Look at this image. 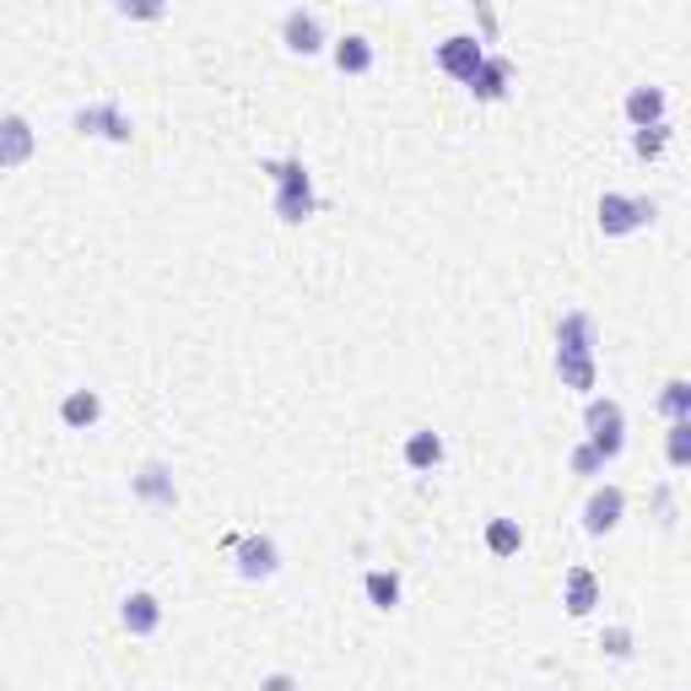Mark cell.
<instances>
[{
    "instance_id": "obj_24",
    "label": "cell",
    "mask_w": 691,
    "mask_h": 691,
    "mask_svg": "<svg viewBox=\"0 0 691 691\" xmlns=\"http://www.w3.org/2000/svg\"><path fill=\"white\" fill-rule=\"evenodd\" d=\"M665 141H670V120H665V125H648V130H637V135H632V152L654 163V157L665 152Z\"/></svg>"
},
{
    "instance_id": "obj_25",
    "label": "cell",
    "mask_w": 691,
    "mask_h": 691,
    "mask_svg": "<svg viewBox=\"0 0 691 691\" xmlns=\"http://www.w3.org/2000/svg\"><path fill=\"white\" fill-rule=\"evenodd\" d=\"M567 465H572V476H600V470H605V459H600L594 443H578V448L567 454Z\"/></svg>"
},
{
    "instance_id": "obj_26",
    "label": "cell",
    "mask_w": 691,
    "mask_h": 691,
    "mask_svg": "<svg viewBox=\"0 0 691 691\" xmlns=\"http://www.w3.org/2000/svg\"><path fill=\"white\" fill-rule=\"evenodd\" d=\"M600 648H605L611 659H627L632 654V627H605L600 632Z\"/></svg>"
},
{
    "instance_id": "obj_13",
    "label": "cell",
    "mask_w": 691,
    "mask_h": 691,
    "mask_svg": "<svg viewBox=\"0 0 691 691\" xmlns=\"http://www.w3.org/2000/svg\"><path fill=\"white\" fill-rule=\"evenodd\" d=\"M508 76H513V65H508L503 55H487V60L476 65V76H470V92H476L481 103H492V98L508 92Z\"/></svg>"
},
{
    "instance_id": "obj_2",
    "label": "cell",
    "mask_w": 691,
    "mask_h": 691,
    "mask_svg": "<svg viewBox=\"0 0 691 691\" xmlns=\"http://www.w3.org/2000/svg\"><path fill=\"white\" fill-rule=\"evenodd\" d=\"M583 427H589V438L600 448V459H616L622 448H627V416H622V405L616 400H589V411H583Z\"/></svg>"
},
{
    "instance_id": "obj_5",
    "label": "cell",
    "mask_w": 691,
    "mask_h": 691,
    "mask_svg": "<svg viewBox=\"0 0 691 691\" xmlns=\"http://www.w3.org/2000/svg\"><path fill=\"white\" fill-rule=\"evenodd\" d=\"M481 60H487V49H481L476 33H448V38L438 44V65L448 70V76H459V81H470Z\"/></svg>"
},
{
    "instance_id": "obj_15",
    "label": "cell",
    "mask_w": 691,
    "mask_h": 691,
    "mask_svg": "<svg viewBox=\"0 0 691 691\" xmlns=\"http://www.w3.org/2000/svg\"><path fill=\"white\" fill-rule=\"evenodd\" d=\"M627 120L637 130L665 125V92H659V87H632L627 92Z\"/></svg>"
},
{
    "instance_id": "obj_1",
    "label": "cell",
    "mask_w": 691,
    "mask_h": 691,
    "mask_svg": "<svg viewBox=\"0 0 691 691\" xmlns=\"http://www.w3.org/2000/svg\"><path fill=\"white\" fill-rule=\"evenodd\" d=\"M265 174H270V205H276V216L281 222H303V216H314V179H309V168L298 163V157H287V163H265Z\"/></svg>"
},
{
    "instance_id": "obj_11",
    "label": "cell",
    "mask_w": 691,
    "mask_h": 691,
    "mask_svg": "<svg viewBox=\"0 0 691 691\" xmlns=\"http://www.w3.org/2000/svg\"><path fill=\"white\" fill-rule=\"evenodd\" d=\"M562 605L572 616H589L594 605H600V578L589 572V567H567L562 578Z\"/></svg>"
},
{
    "instance_id": "obj_29",
    "label": "cell",
    "mask_w": 691,
    "mask_h": 691,
    "mask_svg": "<svg viewBox=\"0 0 691 691\" xmlns=\"http://www.w3.org/2000/svg\"><path fill=\"white\" fill-rule=\"evenodd\" d=\"M125 16H163V5H120Z\"/></svg>"
},
{
    "instance_id": "obj_4",
    "label": "cell",
    "mask_w": 691,
    "mask_h": 691,
    "mask_svg": "<svg viewBox=\"0 0 691 691\" xmlns=\"http://www.w3.org/2000/svg\"><path fill=\"white\" fill-rule=\"evenodd\" d=\"M281 38H287L292 55H319V49H324V16L309 11V5H292V11L281 16Z\"/></svg>"
},
{
    "instance_id": "obj_23",
    "label": "cell",
    "mask_w": 691,
    "mask_h": 691,
    "mask_svg": "<svg viewBox=\"0 0 691 691\" xmlns=\"http://www.w3.org/2000/svg\"><path fill=\"white\" fill-rule=\"evenodd\" d=\"M665 454H670V465H676V470H687V465H691V416H687V422H670Z\"/></svg>"
},
{
    "instance_id": "obj_9",
    "label": "cell",
    "mask_w": 691,
    "mask_h": 691,
    "mask_svg": "<svg viewBox=\"0 0 691 691\" xmlns=\"http://www.w3.org/2000/svg\"><path fill=\"white\" fill-rule=\"evenodd\" d=\"M33 146H38V135H33V125H27L22 114H5V120H0V168H22V163L33 157Z\"/></svg>"
},
{
    "instance_id": "obj_12",
    "label": "cell",
    "mask_w": 691,
    "mask_h": 691,
    "mask_svg": "<svg viewBox=\"0 0 691 691\" xmlns=\"http://www.w3.org/2000/svg\"><path fill=\"white\" fill-rule=\"evenodd\" d=\"M594 341H600L594 319H589V314H562V324H557V352H572V357H594Z\"/></svg>"
},
{
    "instance_id": "obj_20",
    "label": "cell",
    "mask_w": 691,
    "mask_h": 691,
    "mask_svg": "<svg viewBox=\"0 0 691 691\" xmlns=\"http://www.w3.org/2000/svg\"><path fill=\"white\" fill-rule=\"evenodd\" d=\"M557 374H562L567 389H594V383H600L594 357H572V352H557Z\"/></svg>"
},
{
    "instance_id": "obj_19",
    "label": "cell",
    "mask_w": 691,
    "mask_h": 691,
    "mask_svg": "<svg viewBox=\"0 0 691 691\" xmlns=\"http://www.w3.org/2000/svg\"><path fill=\"white\" fill-rule=\"evenodd\" d=\"M363 589H368V600H374L378 611H394V605H400V572H394V567H389V572L374 567V572L363 578Z\"/></svg>"
},
{
    "instance_id": "obj_22",
    "label": "cell",
    "mask_w": 691,
    "mask_h": 691,
    "mask_svg": "<svg viewBox=\"0 0 691 691\" xmlns=\"http://www.w3.org/2000/svg\"><path fill=\"white\" fill-rule=\"evenodd\" d=\"M659 411H665L670 422H687V416H691V383H687V378H670V383H665Z\"/></svg>"
},
{
    "instance_id": "obj_16",
    "label": "cell",
    "mask_w": 691,
    "mask_h": 691,
    "mask_svg": "<svg viewBox=\"0 0 691 691\" xmlns=\"http://www.w3.org/2000/svg\"><path fill=\"white\" fill-rule=\"evenodd\" d=\"M98 416H103V400H98L92 389H70V394L60 400V422H65V427H92Z\"/></svg>"
},
{
    "instance_id": "obj_17",
    "label": "cell",
    "mask_w": 691,
    "mask_h": 691,
    "mask_svg": "<svg viewBox=\"0 0 691 691\" xmlns=\"http://www.w3.org/2000/svg\"><path fill=\"white\" fill-rule=\"evenodd\" d=\"M335 65H341L346 76H363V70H374V38H363V33H346V38L335 44Z\"/></svg>"
},
{
    "instance_id": "obj_10",
    "label": "cell",
    "mask_w": 691,
    "mask_h": 691,
    "mask_svg": "<svg viewBox=\"0 0 691 691\" xmlns=\"http://www.w3.org/2000/svg\"><path fill=\"white\" fill-rule=\"evenodd\" d=\"M130 487H135V498H146V503H157V508H174V503H179L174 470H168L163 459H146V465H141V476H135Z\"/></svg>"
},
{
    "instance_id": "obj_8",
    "label": "cell",
    "mask_w": 691,
    "mask_h": 691,
    "mask_svg": "<svg viewBox=\"0 0 691 691\" xmlns=\"http://www.w3.org/2000/svg\"><path fill=\"white\" fill-rule=\"evenodd\" d=\"M233 551H238V572L244 578H270L281 567V551H276L270 535H244V540H233Z\"/></svg>"
},
{
    "instance_id": "obj_14",
    "label": "cell",
    "mask_w": 691,
    "mask_h": 691,
    "mask_svg": "<svg viewBox=\"0 0 691 691\" xmlns=\"http://www.w3.org/2000/svg\"><path fill=\"white\" fill-rule=\"evenodd\" d=\"M120 622H125V632H135V637H152V632L163 627V605H157V594H130L125 611H120Z\"/></svg>"
},
{
    "instance_id": "obj_28",
    "label": "cell",
    "mask_w": 691,
    "mask_h": 691,
    "mask_svg": "<svg viewBox=\"0 0 691 691\" xmlns=\"http://www.w3.org/2000/svg\"><path fill=\"white\" fill-rule=\"evenodd\" d=\"M476 22H481L487 33H498V11H492V5H481V11H476Z\"/></svg>"
},
{
    "instance_id": "obj_6",
    "label": "cell",
    "mask_w": 691,
    "mask_h": 691,
    "mask_svg": "<svg viewBox=\"0 0 691 691\" xmlns=\"http://www.w3.org/2000/svg\"><path fill=\"white\" fill-rule=\"evenodd\" d=\"M622 513H627V492H622V487H600V492L583 503V530H589V535H611V530L622 524Z\"/></svg>"
},
{
    "instance_id": "obj_27",
    "label": "cell",
    "mask_w": 691,
    "mask_h": 691,
    "mask_svg": "<svg viewBox=\"0 0 691 691\" xmlns=\"http://www.w3.org/2000/svg\"><path fill=\"white\" fill-rule=\"evenodd\" d=\"M259 691H298V681H292L287 670H276V676H265V687Z\"/></svg>"
},
{
    "instance_id": "obj_7",
    "label": "cell",
    "mask_w": 691,
    "mask_h": 691,
    "mask_svg": "<svg viewBox=\"0 0 691 691\" xmlns=\"http://www.w3.org/2000/svg\"><path fill=\"white\" fill-rule=\"evenodd\" d=\"M76 130H81V135H109V141H130V135H135L120 103H87V109L76 114Z\"/></svg>"
},
{
    "instance_id": "obj_21",
    "label": "cell",
    "mask_w": 691,
    "mask_h": 691,
    "mask_svg": "<svg viewBox=\"0 0 691 691\" xmlns=\"http://www.w3.org/2000/svg\"><path fill=\"white\" fill-rule=\"evenodd\" d=\"M519 546H524L519 519H492V524H487V551H492V557H513Z\"/></svg>"
},
{
    "instance_id": "obj_3",
    "label": "cell",
    "mask_w": 691,
    "mask_h": 691,
    "mask_svg": "<svg viewBox=\"0 0 691 691\" xmlns=\"http://www.w3.org/2000/svg\"><path fill=\"white\" fill-rule=\"evenodd\" d=\"M654 216V200L648 194H616V189H605L600 194V227L611 233V238H622L632 227H643Z\"/></svg>"
},
{
    "instance_id": "obj_18",
    "label": "cell",
    "mask_w": 691,
    "mask_h": 691,
    "mask_svg": "<svg viewBox=\"0 0 691 691\" xmlns=\"http://www.w3.org/2000/svg\"><path fill=\"white\" fill-rule=\"evenodd\" d=\"M405 465H411V470H433V465H443L438 433H411V438H405Z\"/></svg>"
}]
</instances>
